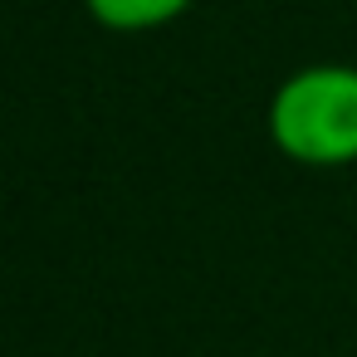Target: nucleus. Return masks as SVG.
<instances>
[{"label":"nucleus","instance_id":"f257e3e1","mask_svg":"<svg viewBox=\"0 0 357 357\" xmlns=\"http://www.w3.org/2000/svg\"><path fill=\"white\" fill-rule=\"evenodd\" d=\"M269 142L298 167L357 162V69L308 64L269 98Z\"/></svg>","mask_w":357,"mask_h":357},{"label":"nucleus","instance_id":"f03ea898","mask_svg":"<svg viewBox=\"0 0 357 357\" xmlns=\"http://www.w3.org/2000/svg\"><path fill=\"white\" fill-rule=\"evenodd\" d=\"M89 15L103 25V30H118V35H142V30H162L172 20H181L196 0H84Z\"/></svg>","mask_w":357,"mask_h":357}]
</instances>
